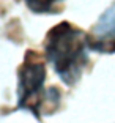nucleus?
<instances>
[{
    "mask_svg": "<svg viewBox=\"0 0 115 123\" xmlns=\"http://www.w3.org/2000/svg\"><path fill=\"white\" fill-rule=\"evenodd\" d=\"M88 35L69 22H60L46 35V58L66 85L80 79L88 63Z\"/></svg>",
    "mask_w": 115,
    "mask_h": 123,
    "instance_id": "nucleus-1",
    "label": "nucleus"
},
{
    "mask_svg": "<svg viewBox=\"0 0 115 123\" xmlns=\"http://www.w3.org/2000/svg\"><path fill=\"white\" fill-rule=\"evenodd\" d=\"M46 66L38 54L29 51L19 68L18 84V106L19 109H27L40 117L41 111L52 112L58 106L60 93L55 87L44 88Z\"/></svg>",
    "mask_w": 115,
    "mask_h": 123,
    "instance_id": "nucleus-2",
    "label": "nucleus"
},
{
    "mask_svg": "<svg viewBox=\"0 0 115 123\" xmlns=\"http://www.w3.org/2000/svg\"><path fill=\"white\" fill-rule=\"evenodd\" d=\"M88 44L90 49L98 52H115V5L107 8L91 27V32L88 33Z\"/></svg>",
    "mask_w": 115,
    "mask_h": 123,
    "instance_id": "nucleus-3",
    "label": "nucleus"
},
{
    "mask_svg": "<svg viewBox=\"0 0 115 123\" xmlns=\"http://www.w3.org/2000/svg\"><path fill=\"white\" fill-rule=\"evenodd\" d=\"M33 13H54L63 0H24Z\"/></svg>",
    "mask_w": 115,
    "mask_h": 123,
    "instance_id": "nucleus-4",
    "label": "nucleus"
}]
</instances>
